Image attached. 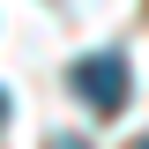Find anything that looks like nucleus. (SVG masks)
Masks as SVG:
<instances>
[{
    "mask_svg": "<svg viewBox=\"0 0 149 149\" xmlns=\"http://www.w3.org/2000/svg\"><path fill=\"white\" fill-rule=\"evenodd\" d=\"M67 82H74V97L90 112H127V97H134V74H127V52H82L67 67Z\"/></svg>",
    "mask_w": 149,
    "mask_h": 149,
    "instance_id": "f257e3e1",
    "label": "nucleus"
},
{
    "mask_svg": "<svg viewBox=\"0 0 149 149\" xmlns=\"http://www.w3.org/2000/svg\"><path fill=\"white\" fill-rule=\"evenodd\" d=\"M0 127H8V90H0Z\"/></svg>",
    "mask_w": 149,
    "mask_h": 149,
    "instance_id": "f03ea898",
    "label": "nucleus"
},
{
    "mask_svg": "<svg viewBox=\"0 0 149 149\" xmlns=\"http://www.w3.org/2000/svg\"><path fill=\"white\" fill-rule=\"evenodd\" d=\"M134 149H149V134H142V142H134Z\"/></svg>",
    "mask_w": 149,
    "mask_h": 149,
    "instance_id": "7ed1b4c3",
    "label": "nucleus"
}]
</instances>
